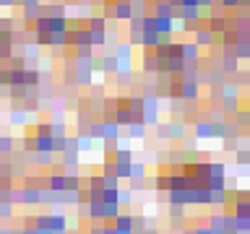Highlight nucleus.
<instances>
[{
	"mask_svg": "<svg viewBox=\"0 0 250 234\" xmlns=\"http://www.w3.org/2000/svg\"><path fill=\"white\" fill-rule=\"evenodd\" d=\"M198 94H201L198 81H183V84H180V99L195 102V99H198Z\"/></svg>",
	"mask_w": 250,
	"mask_h": 234,
	"instance_id": "obj_3",
	"label": "nucleus"
},
{
	"mask_svg": "<svg viewBox=\"0 0 250 234\" xmlns=\"http://www.w3.org/2000/svg\"><path fill=\"white\" fill-rule=\"evenodd\" d=\"M37 16H42V5H24V18L34 21Z\"/></svg>",
	"mask_w": 250,
	"mask_h": 234,
	"instance_id": "obj_14",
	"label": "nucleus"
},
{
	"mask_svg": "<svg viewBox=\"0 0 250 234\" xmlns=\"http://www.w3.org/2000/svg\"><path fill=\"white\" fill-rule=\"evenodd\" d=\"M193 234H211V226H198V229H193Z\"/></svg>",
	"mask_w": 250,
	"mask_h": 234,
	"instance_id": "obj_26",
	"label": "nucleus"
},
{
	"mask_svg": "<svg viewBox=\"0 0 250 234\" xmlns=\"http://www.w3.org/2000/svg\"><path fill=\"white\" fill-rule=\"evenodd\" d=\"M209 177H227L224 162H209Z\"/></svg>",
	"mask_w": 250,
	"mask_h": 234,
	"instance_id": "obj_11",
	"label": "nucleus"
},
{
	"mask_svg": "<svg viewBox=\"0 0 250 234\" xmlns=\"http://www.w3.org/2000/svg\"><path fill=\"white\" fill-rule=\"evenodd\" d=\"M44 187H50V190H55V193H63L65 190V175L63 172H52V175L44 180Z\"/></svg>",
	"mask_w": 250,
	"mask_h": 234,
	"instance_id": "obj_4",
	"label": "nucleus"
},
{
	"mask_svg": "<svg viewBox=\"0 0 250 234\" xmlns=\"http://www.w3.org/2000/svg\"><path fill=\"white\" fill-rule=\"evenodd\" d=\"M50 133L52 138H63V135H68V127L65 123H50Z\"/></svg>",
	"mask_w": 250,
	"mask_h": 234,
	"instance_id": "obj_16",
	"label": "nucleus"
},
{
	"mask_svg": "<svg viewBox=\"0 0 250 234\" xmlns=\"http://www.w3.org/2000/svg\"><path fill=\"white\" fill-rule=\"evenodd\" d=\"M89 190H102V177H96V175L89 177Z\"/></svg>",
	"mask_w": 250,
	"mask_h": 234,
	"instance_id": "obj_22",
	"label": "nucleus"
},
{
	"mask_svg": "<svg viewBox=\"0 0 250 234\" xmlns=\"http://www.w3.org/2000/svg\"><path fill=\"white\" fill-rule=\"evenodd\" d=\"M237 148V138H230V135H224V151H234Z\"/></svg>",
	"mask_w": 250,
	"mask_h": 234,
	"instance_id": "obj_23",
	"label": "nucleus"
},
{
	"mask_svg": "<svg viewBox=\"0 0 250 234\" xmlns=\"http://www.w3.org/2000/svg\"><path fill=\"white\" fill-rule=\"evenodd\" d=\"M234 159H237V164H240L242 169H248V162H250L248 148H234Z\"/></svg>",
	"mask_w": 250,
	"mask_h": 234,
	"instance_id": "obj_12",
	"label": "nucleus"
},
{
	"mask_svg": "<svg viewBox=\"0 0 250 234\" xmlns=\"http://www.w3.org/2000/svg\"><path fill=\"white\" fill-rule=\"evenodd\" d=\"M195 44H198V47H206V44H214V32H211V29H195Z\"/></svg>",
	"mask_w": 250,
	"mask_h": 234,
	"instance_id": "obj_8",
	"label": "nucleus"
},
{
	"mask_svg": "<svg viewBox=\"0 0 250 234\" xmlns=\"http://www.w3.org/2000/svg\"><path fill=\"white\" fill-rule=\"evenodd\" d=\"M34 135H52L50 133V123H39V125H37V133Z\"/></svg>",
	"mask_w": 250,
	"mask_h": 234,
	"instance_id": "obj_24",
	"label": "nucleus"
},
{
	"mask_svg": "<svg viewBox=\"0 0 250 234\" xmlns=\"http://www.w3.org/2000/svg\"><path fill=\"white\" fill-rule=\"evenodd\" d=\"M167 138H185V125L183 123L167 125Z\"/></svg>",
	"mask_w": 250,
	"mask_h": 234,
	"instance_id": "obj_10",
	"label": "nucleus"
},
{
	"mask_svg": "<svg viewBox=\"0 0 250 234\" xmlns=\"http://www.w3.org/2000/svg\"><path fill=\"white\" fill-rule=\"evenodd\" d=\"M107 156H110L115 164H131V162H133V151H131V148H120V146H117L115 151H110Z\"/></svg>",
	"mask_w": 250,
	"mask_h": 234,
	"instance_id": "obj_5",
	"label": "nucleus"
},
{
	"mask_svg": "<svg viewBox=\"0 0 250 234\" xmlns=\"http://www.w3.org/2000/svg\"><path fill=\"white\" fill-rule=\"evenodd\" d=\"M11 216H13V200L0 198V218H11Z\"/></svg>",
	"mask_w": 250,
	"mask_h": 234,
	"instance_id": "obj_17",
	"label": "nucleus"
},
{
	"mask_svg": "<svg viewBox=\"0 0 250 234\" xmlns=\"http://www.w3.org/2000/svg\"><path fill=\"white\" fill-rule=\"evenodd\" d=\"M195 138H211V123H195Z\"/></svg>",
	"mask_w": 250,
	"mask_h": 234,
	"instance_id": "obj_15",
	"label": "nucleus"
},
{
	"mask_svg": "<svg viewBox=\"0 0 250 234\" xmlns=\"http://www.w3.org/2000/svg\"><path fill=\"white\" fill-rule=\"evenodd\" d=\"M24 5H39V0H21Z\"/></svg>",
	"mask_w": 250,
	"mask_h": 234,
	"instance_id": "obj_30",
	"label": "nucleus"
},
{
	"mask_svg": "<svg viewBox=\"0 0 250 234\" xmlns=\"http://www.w3.org/2000/svg\"><path fill=\"white\" fill-rule=\"evenodd\" d=\"M198 55H201V47L195 42H185L183 44V60H185V63H195Z\"/></svg>",
	"mask_w": 250,
	"mask_h": 234,
	"instance_id": "obj_7",
	"label": "nucleus"
},
{
	"mask_svg": "<svg viewBox=\"0 0 250 234\" xmlns=\"http://www.w3.org/2000/svg\"><path fill=\"white\" fill-rule=\"evenodd\" d=\"M37 44L39 47H50V32H37Z\"/></svg>",
	"mask_w": 250,
	"mask_h": 234,
	"instance_id": "obj_21",
	"label": "nucleus"
},
{
	"mask_svg": "<svg viewBox=\"0 0 250 234\" xmlns=\"http://www.w3.org/2000/svg\"><path fill=\"white\" fill-rule=\"evenodd\" d=\"M146 164L143 162H131L128 164V180H146Z\"/></svg>",
	"mask_w": 250,
	"mask_h": 234,
	"instance_id": "obj_6",
	"label": "nucleus"
},
{
	"mask_svg": "<svg viewBox=\"0 0 250 234\" xmlns=\"http://www.w3.org/2000/svg\"><path fill=\"white\" fill-rule=\"evenodd\" d=\"M13 146H16V141L11 135H0V154H11Z\"/></svg>",
	"mask_w": 250,
	"mask_h": 234,
	"instance_id": "obj_13",
	"label": "nucleus"
},
{
	"mask_svg": "<svg viewBox=\"0 0 250 234\" xmlns=\"http://www.w3.org/2000/svg\"><path fill=\"white\" fill-rule=\"evenodd\" d=\"M0 5H3V8H8V5H16V0H0Z\"/></svg>",
	"mask_w": 250,
	"mask_h": 234,
	"instance_id": "obj_29",
	"label": "nucleus"
},
{
	"mask_svg": "<svg viewBox=\"0 0 250 234\" xmlns=\"http://www.w3.org/2000/svg\"><path fill=\"white\" fill-rule=\"evenodd\" d=\"M21 234H37V226H24V229H21Z\"/></svg>",
	"mask_w": 250,
	"mask_h": 234,
	"instance_id": "obj_28",
	"label": "nucleus"
},
{
	"mask_svg": "<svg viewBox=\"0 0 250 234\" xmlns=\"http://www.w3.org/2000/svg\"><path fill=\"white\" fill-rule=\"evenodd\" d=\"M222 5H224V8H237L240 0H222Z\"/></svg>",
	"mask_w": 250,
	"mask_h": 234,
	"instance_id": "obj_25",
	"label": "nucleus"
},
{
	"mask_svg": "<svg viewBox=\"0 0 250 234\" xmlns=\"http://www.w3.org/2000/svg\"><path fill=\"white\" fill-rule=\"evenodd\" d=\"M0 234H13V229H0Z\"/></svg>",
	"mask_w": 250,
	"mask_h": 234,
	"instance_id": "obj_31",
	"label": "nucleus"
},
{
	"mask_svg": "<svg viewBox=\"0 0 250 234\" xmlns=\"http://www.w3.org/2000/svg\"><path fill=\"white\" fill-rule=\"evenodd\" d=\"M214 5V0H198V8H211Z\"/></svg>",
	"mask_w": 250,
	"mask_h": 234,
	"instance_id": "obj_27",
	"label": "nucleus"
},
{
	"mask_svg": "<svg viewBox=\"0 0 250 234\" xmlns=\"http://www.w3.org/2000/svg\"><path fill=\"white\" fill-rule=\"evenodd\" d=\"M209 226L211 229H224V214H211L209 216Z\"/></svg>",
	"mask_w": 250,
	"mask_h": 234,
	"instance_id": "obj_18",
	"label": "nucleus"
},
{
	"mask_svg": "<svg viewBox=\"0 0 250 234\" xmlns=\"http://www.w3.org/2000/svg\"><path fill=\"white\" fill-rule=\"evenodd\" d=\"M104 26H107V18H104V16L89 18V29H104Z\"/></svg>",
	"mask_w": 250,
	"mask_h": 234,
	"instance_id": "obj_19",
	"label": "nucleus"
},
{
	"mask_svg": "<svg viewBox=\"0 0 250 234\" xmlns=\"http://www.w3.org/2000/svg\"><path fill=\"white\" fill-rule=\"evenodd\" d=\"M11 123H16V125H24L26 123V109L21 112V109H13V115H11Z\"/></svg>",
	"mask_w": 250,
	"mask_h": 234,
	"instance_id": "obj_20",
	"label": "nucleus"
},
{
	"mask_svg": "<svg viewBox=\"0 0 250 234\" xmlns=\"http://www.w3.org/2000/svg\"><path fill=\"white\" fill-rule=\"evenodd\" d=\"M19 200L24 203V206H39L42 203V187H34L32 182L24 185V190L19 193Z\"/></svg>",
	"mask_w": 250,
	"mask_h": 234,
	"instance_id": "obj_1",
	"label": "nucleus"
},
{
	"mask_svg": "<svg viewBox=\"0 0 250 234\" xmlns=\"http://www.w3.org/2000/svg\"><path fill=\"white\" fill-rule=\"evenodd\" d=\"M232 218H234V229L240 234L250 232V214H232Z\"/></svg>",
	"mask_w": 250,
	"mask_h": 234,
	"instance_id": "obj_9",
	"label": "nucleus"
},
{
	"mask_svg": "<svg viewBox=\"0 0 250 234\" xmlns=\"http://www.w3.org/2000/svg\"><path fill=\"white\" fill-rule=\"evenodd\" d=\"M47 229L52 232H68V216L60 211H47Z\"/></svg>",
	"mask_w": 250,
	"mask_h": 234,
	"instance_id": "obj_2",
	"label": "nucleus"
}]
</instances>
